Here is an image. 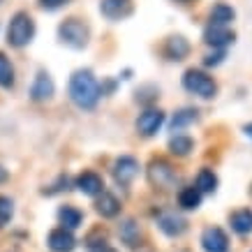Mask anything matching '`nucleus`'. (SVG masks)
Wrapping results in <instances>:
<instances>
[{"mask_svg": "<svg viewBox=\"0 0 252 252\" xmlns=\"http://www.w3.org/2000/svg\"><path fill=\"white\" fill-rule=\"evenodd\" d=\"M67 93H69V99H72L79 109H84V111L95 109L99 97H102L99 81L91 69H77V72L69 77Z\"/></svg>", "mask_w": 252, "mask_h": 252, "instance_id": "nucleus-1", "label": "nucleus"}, {"mask_svg": "<svg viewBox=\"0 0 252 252\" xmlns=\"http://www.w3.org/2000/svg\"><path fill=\"white\" fill-rule=\"evenodd\" d=\"M58 39H61L65 46L69 49H86L88 42H91V28L86 26L81 19H74L69 16L58 26Z\"/></svg>", "mask_w": 252, "mask_h": 252, "instance_id": "nucleus-2", "label": "nucleus"}, {"mask_svg": "<svg viewBox=\"0 0 252 252\" xmlns=\"http://www.w3.org/2000/svg\"><path fill=\"white\" fill-rule=\"evenodd\" d=\"M35 37V21L28 12H16L9 21V28H7V42L16 49H23L28 46Z\"/></svg>", "mask_w": 252, "mask_h": 252, "instance_id": "nucleus-3", "label": "nucleus"}, {"mask_svg": "<svg viewBox=\"0 0 252 252\" xmlns=\"http://www.w3.org/2000/svg\"><path fill=\"white\" fill-rule=\"evenodd\" d=\"M183 88L192 95H197L201 99H213L218 95V84L213 77H208L201 69H188L183 74Z\"/></svg>", "mask_w": 252, "mask_h": 252, "instance_id": "nucleus-4", "label": "nucleus"}, {"mask_svg": "<svg viewBox=\"0 0 252 252\" xmlns=\"http://www.w3.org/2000/svg\"><path fill=\"white\" fill-rule=\"evenodd\" d=\"M148 181H151V185L160 188V190H169L176 183V171L167 160L158 158V160L148 164Z\"/></svg>", "mask_w": 252, "mask_h": 252, "instance_id": "nucleus-5", "label": "nucleus"}, {"mask_svg": "<svg viewBox=\"0 0 252 252\" xmlns=\"http://www.w3.org/2000/svg\"><path fill=\"white\" fill-rule=\"evenodd\" d=\"M111 174H114L116 183L123 185V188H127V185H130L132 181L139 176V162H137V158H132V155H121V158L114 162Z\"/></svg>", "mask_w": 252, "mask_h": 252, "instance_id": "nucleus-6", "label": "nucleus"}, {"mask_svg": "<svg viewBox=\"0 0 252 252\" xmlns=\"http://www.w3.org/2000/svg\"><path fill=\"white\" fill-rule=\"evenodd\" d=\"M99 12L109 21H123L134 12V0H99Z\"/></svg>", "mask_w": 252, "mask_h": 252, "instance_id": "nucleus-7", "label": "nucleus"}, {"mask_svg": "<svg viewBox=\"0 0 252 252\" xmlns=\"http://www.w3.org/2000/svg\"><path fill=\"white\" fill-rule=\"evenodd\" d=\"M162 125H164V111H160V109H146L144 114H139L137 118V132L141 137L158 134Z\"/></svg>", "mask_w": 252, "mask_h": 252, "instance_id": "nucleus-8", "label": "nucleus"}, {"mask_svg": "<svg viewBox=\"0 0 252 252\" xmlns=\"http://www.w3.org/2000/svg\"><path fill=\"white\" fill-rule=\"evenodd\" d=\"M204 42L208 46H213L215 51H224V46L236 42V32L231 31V28H222V26H206Z\"/></svg>", "mask_w": 252, "mask_h": 252, "instance_id": "nucleus-9", "label": "nucleus"}, {"mask_svg": "<svg viewBox=\"0 0 252 252\" xmlns=\"http://www.w3.org/2000/svg\"><path fill=\"white\" fill-rule=\"evenodd\" d=\"M201 248H204V252H227L229 250V236L220 227H206L201 231Z\"/></svg>", "mask_w": 252, "mask_h": 252, "instance_id": "nucleus-10", "label": "nucleus"}, {"mask_svg": "<svg viewBox=\"0 0 252 252\" xmlns=\"http://www.w3.org/2000/svg\"><path fill=\"white\" fill-rule=\"evenodd\" d=\"M54 93H56L54 79L49 77V72L39 69L37 77H35V81H32V86H31V97L35 99V102H46V99L54 97Z\"/></svg>", "mask_w": 252, "mask_h": 252, "instance_id": "nucleus-11", "label": "nucleus"}, {"mask_svg": "<svg viewBox=\"0 0 252 252\" xmlns=\"http://www.w3.org/2000/svg\"><path fill=\"white\" fill-rule=\"evenodd\" d=\"M164 56L169 61L181 63L190 56V42L183 37V35H171V37L164 42Z\"/></svg>", "mask_w": 252, "mask_h": 252, "instance_id": "nucleus-12", "label": "nucleus"}, {"mask_svg": "<svg viewBox=\"0 0 252 252\" xmlns=\"http://www.w3.org/2000/svg\"><path fill=\"white\" fill-rule=\"evenodd\" d=\"M77 188L88 197H97V194L104 192V181L95 171H84V174L77 176Z\"/></svg>", "mask_w": 252, "mask_h": 252, "instance_id": "nucleus-13", "label": "nucleus"}, {"mask_svg": "<svg viewBox=\"0 0 252 252\" xmlns=\"http://www.w3.org/2000/svg\"><path fill=\"white\" fill-rule=\"evenodd\" d=\"M46 243H49V248L54 252H72L77 248V238L72 236V231L58 227V229H54L49 234V241H46Z\"/></svg>", "mask_w": 252, "mask_h": 252, "instance_id": "nucleus-14", "label": "nucleus"}, {"mask_svg": "<svg viewBox=\"0 0 252 252\" xmlns=\"http://www.w3.org/2000/svg\"><path fill=\"white\" fill-rule=\"evenodd\" d=\"M236 19V9L231 7V5H227V2H218V5H213L211 7V12H208V26H222V28H229L231 21Z\"/></svg>", "mask_w": 252, "mask_h": 252, "instance_id": "nucleus-15", "label": "nucleus"}, {"mask_svg": "<svg viewBox=\"0 0 252 252\" xmlns=\"http://www.w3.org/2000/svg\"><path fill=\"white\" fill-rule=\"evenodd\" d=\"M158 227H160L167 236H181V234H185V229H188V222L181 218V215L176 213H164L160 215V220H158Z\"/></svg>", "mask_w": 252, "mask_h": 252, "instance_id": "nucleus-16", "label": "nucleus"}, {"mask_svg": "<svg viewBox=\"0 0 252 252\" xmlns=\"http://www.w3.org/2000/svg\"><path fill=\"white\" fill-rule=\"evenodd\" d=\"M95 208H97V213L102 215V218H116V215L121 213V201H118L116 194H111V192L104 190L102 194H97Z\"/></svg>", "mask_w": 252, "mask_h": 252, "instance_id": "nucleus-17", "label": "nucleus"}, {"mask_svg": "<svg viewBox=\"0 0 252 252\" xmlns=\"http://www.w3.org/2000/svg\"><path fill=\"white\" fill-rule=\"evenodd\" d=\"M169 151L171 155H178V158H185V155H190L194 151V139L190 134H181V132H174L171 137H169Z\"/></svg>", "mask_w": 252, "mask_h": 252, "instance_id": "nucleus-18", "label": "nucleus"}, {"mask_svg": "<svg viewBox=\"0 0 252 252\" xmlns=\"http://www.w3.org/2000/svg\"><path fill=\"white\" fill-rule=\"evenodd\" d=\"M229 224L231 229L245 236V234H252V211L250 208H241V211H234L229 215Z\"/></svg>", "mask_w": 252, "mask_h": 252, "instance_id": "nucleus-19", "label": "nucleus"}, {"mask_svg": "<svg viewBox=\"0 0 252 252\" xmlns=\"http://www.w3.org/2000/svg\"><path fill=\"white\" fill-rule=\"evenodd\" d=\"M58 220H61L63 229L74 231V229L81 227V222H84V213H81L79 208H74V206H63L61 211H58Z\"/></svg>", "mask_w": 252, "mask_h": 252, "instance_id": "nucleus-20", "label": "nucleus"}, {"mask_svg": "<svg viewBox=\"0 0 252 252\" xmlns=\"http://www.w3.org/2000/svg\"><path fill=\"white\" fill-rule=\"evenodd\" d=\"M199 121V111L192 107H185L181 109V111H176L174 116H171V123H169V127H171V132H178L183 130V127H188V125H192V123Z\"/></svg>", "mask_w": 252, "mask_h": 252, "instance_id": "nucleus-21", "label": "nucleus"}, {"mask_svg": "<svg viewBox=\"0 0 252 252\" xmlns=\"http://www.w3.org/2000/svg\"><path fill=\"white\" fill-rule=\"evenodd\" d=\"M178 206L183 211H197L201 206V192L192 185V188H183L178 192Z\"/></svg>", "mask_w": 252, "mask_h": 252, "instance_id": "nucleus-22", "label": "nucleus"}, {"mask_svg": "<svg viewBox=\"0 0 252 252\" xmlns=\"http://www.w3.org/2000/svg\"><path fill=\"white\" fill-rule=\"evenodd\" d=\"M194 188H197L201 194H213V192L218 190V176L213 174V169H201L197 174Z\"/></svg>", "mask_w": 252, "mask_h": 252, "instance_id": "nucleus-23", "label": "nucleus"}, {"mask_svg": "<svg viewBox=\"0 0 252 252\" xmlns=\"http://www.w3.org/2000/svg\"><path fill=\"white\" fill-rule=\"evenodd\" d=\"M118 234H121V241L125 245H130V248H137L139 241H141V229H139V224L134 220H125L121 224V229H118Z\"/></svg>", "mask_w": 252, "mask_h": 252, "instance_id": "nucleus-24", "label": "nucleus"}, {"mask_svg": "<svg viewBox=\"0 0 252 252\" xmlns=\"http://www.w3.org/2000/svg\"><path fill=\"white\" fill-rule=\"evenodd\" d=\"M158 97H160V88L155 84H144L134 91V99L141 102V104H146V107L153 104V102H158Z\"/></svg>", "mask_w": 252, "mask_h": 252, "instance_id": "nucleus-25", "label": "nucleus"}, {"mask_svg": "<svg viewBox=\"0 0 252 252\" xmlns=\"http://www.w3.org/2000/svg\"><path fill=\"white\" fill-rule=\"evenodd\" d=\"M0 88H14V65L5 54H0Z\"/></svg>", "mask_w": 252, "mask_h": 252, "instance_id": "nucleus-26", "label": "nucleus"}, {"mask_svg": "<svg viewBox=\"0 0 252 252\" xmlns=\"http://www.w3.org/2000/svg\"><path fill=\"white\" fill-rule=\"evenodd\" d=\"M12 215H14V201L9 197H2V194H0V229L7 227L9 220H12Z\"/></svg>", "mask_w": 252, "mask_h": 252, "instance_id": "nucleus-27", "label": "nucleus"}, {"mask_svg": "<svg viewBox=\"0 0 252 252\" xmlns=\"http://www.w3.org/2000/svg\"><path fill=\"white\" fill-rule=\"evenodd\" d=\"M224 58H227L224 51H213V54H208L206 58H204V65H206V67H218V65H222Z\"/></svg>", "mask_w": 252, "mask_h": 252, "instance_id": "nucleus-28", "label": "nucleus"}, {"mask_svg": "<svg viewBox=\"0 0 252 252\" xmlns=\"http://www.w3.org/2000/svg\"><path fill=\"white\" fill-rule=\"evenodd\" d=\"M69 0H39V7L46 9V12H56V9L65 7Z\"/></svg>", "mask_w": 252, "mask_h": 252, "instance_id": "nucleus-29", "label": "nucleus"}, {"mask_svg": "<svg viewBox=\"0 0 252 252\" xmlns=\"http://www.w3.org/2000/svg\"><path fill=\"white\" fill-rule=\"evenodd\" d=\"M88 248H91V252H118L116 248H111V245H109L107 241H99V243L88 245Z\"/></svg>", "mask_w": 252, "mask_h": 252, "instance_id": "nucleus-30", "label": "nucleus"}, {"mask_svg": "<svg viewBox=\"0 0 252 252\" xmlns=\"http://www.w3.org/2000/svg\"><path fill=\"white\" fill-rule=\"evenodd\" d=\"M7 178H9V171L5 167H0V183H5Z\"/></svg>", "mask_w": 252, "mask_h": 252, "instance_id": "nucleus-31", "label": "nucleus"}, {"mask_svg": "<svg viewBox=\"0 0 252 252\" xmlns=\"http://www.w3.org/2000/svg\"><path fill=\"white\" fill-rule=\"evenodd\" d=\"M243 132L248 134V137L252 139V123H248V125H243Z\"/></svg>", "mask_w": 252, "mask_h": 252, "instance_id": "nucleus-32", "label": "nucleus"}, {"mask_svg": "<svg viewBox=\"0 0 252 252\" xmlns=\"http://www.w3.org/2000/svg\"><path fill=\"white\" fill-rule=\"evenodd\" d=\"M123 79H132V69H123Z\"/></svg>", "mask_w": 252, "mask_h": 252, "instance_id": "nucleus-33", "label": "nucleus"}, {"mask_svg": "<svg viewBox=\"0 0 252 252\" xmlns=\"http://www.w3.org/2000/svg\"><path fill=\"white\" fill-rule=\"evenodd\" d=\"M174 2H183L185 5V2H192V0H174Z\"/></svg>", "mask_w": 252, "mask_h": 252, "instance_id": "nucleus-34", "label": "nucleus"}]
</instances>
